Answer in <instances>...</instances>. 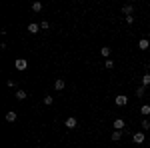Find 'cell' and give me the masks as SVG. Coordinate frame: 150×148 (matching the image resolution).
<instances>
[{"label":"cell","instance_id":"52a82bcc","mask_svg":"<svg viewBox=\"0 0 150 148\" xmlns=\"http://www.w3.org/2000/svg\"><path fill=\"white\" fill-rule=\"evenodd\" d=\"M112 126H114L116 130H124V128H126V124H124V120H122V118H116Z\"/></svg>","mask_w":150,"mask_h":148},{"label":"cell","instance_id":"ffe728a7","mask_svg":"<svg viewBox=\"0 0 150 148\" xmlns=\"http://www.w3.org/2000/svg\"><path fill=\"white\" fill-rule=\"evenodd\" d=\"M40 28H42V30H48V28H50V24H48L46 20H42V22H40Z\"/></svg>","mask_w":150,"mask_h":148},{"label":"cell","instance_id":"9a60e30c","mask_svg":"<svg viewBox=\"0 0 150 148\" xmlns=\"http://www.w3.org/2000/svg\"><path fill=\"white\" fill-rule=\"evenodd\" d=\"M26 96H28V94L24 90H16V98H18V100H26Z\"/></svg>","mask_w":150,"mask_h":148},{"label":"cell","instance_id":"603a6c76","mask_svg":"<svg viewBox=\"0 0 150 148\" xmlns=\"http://www.w3.org/2000/svg\"><path fill=\"white\" fill-rule=\"evenodd\" d=\"M134 22V16H126V24H132Z\"/></svg>","mask_w":150,"mask_h":148},{"label":"cell","instance_id":"5bb4252c","mask_svg":"<svg viewBox=\"0 0 150 148\" xmlns=\"http://www.w3.org/2000/svg\"><path fill=\"white\" fill-rule=\"evenodd\" d=\"M142 86H150V72H146L142 76Z\"/></svg>","mask_w":150,"mask_h":148},{"label":"cell","instance_id":"44dd1931","mask_svg":"<svg viewBox=\"0 0 150 148\" xmlns=\"http://www.w3.org/2000/svg\"><path fill=\"white\" fill-rule=\"evenodd\" d=\"M150 128V120H142V130H148Z\"/></svg>","mask_w":150,"mask_h":148},{"label":"cell","instance_id":"3957f363","mask_svg":"<svg viewBox=\"0 0 150 148\" xmlns=\"http://www.w3.org/2000/svg\"><path fill=\"white\" fill-rule=\"evenodd\" d=\"M132 140H134V144H142L146 140V136H144V132H134L132 134Z\"/></svg>","mask_w":150,"mask_h":148},{"label":"cell","instance_id":"ba28073f","mask_svg":"<svg viewBox=\"0 0 150 148\" xmlns=\"http://www.w3.org/2000/svg\"><path fill=\"white\" fill-rule=\"evenodd\" d=\"M132 12H134V6H132V4H124V6H122V14L132 16Z\"/></svg>","mask_w":150,"mask_h":148},{"label":"cell","instance_id":"7c38bea8","mask_svg":"<svg viewBox=\"0 0 150 148\" xmlns=\"http://www.w3.org/2000/svg\"><path fill=\"white\" fill-rule=\"evenodd\" d=\"M112 140H114V142H118V140H120V138H122V130H114V132H112Z\"/></svg>","mask_w":150,"mask_h":148},{"label":"cell","instance_id":"d6986e66","mask_svg":"<svg viewBox=\"0 0 150 148\" xmlns=\"http://www.w3.org/2000/svg\"><path fill=\"white\" fill-rule=\"evenodd\" d=\"M44 104H46V106H52V104H54V98H52V96H44Z\"/></svg>","mask_w":150,"mask_h":148},{"label":"cell","instance_id":"ac0fdd59","mask_svg":"<svg viewBox=\"0 0 150 148\" xmlns=\"http://www.w3.org/2000/svg\"><path fill=\"white\" fill-rule=\"evenodd\" d=\"M32 10L40 12V10H42V2H34V4H32Z\"/></svg>","mask_w":150,"mask_h":148},{"label":"cell","instance_id":"cb8c5ba5","mask_svg":"<svg viewBox=\"0 0 150 148\" xmlns=\"http://www.w3.org/2000/svg\"><path fill=\"white\" fill-rule=\"evenodd\" d=\"M148 40H150V34H148Z\"/></svg>","mask_w":150,"mask_h":148},{"label":"cell","instance_id":"2e32d148","mask_svg":"<svg viewBox=\"0 0 150 148\" xmlns=\"http://www.w3.org/2000/svg\"><path fill=\"white\" fill-rule=\"evenodd\" d=\"M144 94H146V86H142V84H140L138 88H136V96H144Z\"/></svg>","mask_w":150,"mask_h":148},{"label":"cell","instance_id":"277c9868","mask_svg":"<svg viewBox=\"0 0 150 148\" xmlns=\"http://www.w3.org/2000/svg\"><path fill=\"white\" fill-rule=\"evenodd\" d=\"M38 30H42V28H40V24H36V22L28 24V34H38Z\"/></svg>","mask_w":150,"mask_h":148},{"label":"cell","instance_id":"7402d4cb","mask_svg":"<svg viewBox=\"0 0 150 148\" xmlns=\"http://www.w3.org/2000/svg\"><path fill=\"white\" fill-rule=\"evenodd\" d=\"M6 86H8V88H16V80H8Z\"/></svg>","mask_w":150,"mask_h":148},{"label":"cell","instance_id":"6da1fadb","mask_svg":"<svg viewBox=\"0 0 150 148\" xmlns=\"http://www.w3.org/2000/svg\"><path fill=\"white\" fill-rule=\"evenodd\" d=\"M14 66H16V70H26L28 68V60H26V58H18V60L14 62Z\"/></svg>","mask_w":150,"mask_h":148},{"label":"cell","instance_id":"9c48e42d","mask_svg":"<svg viewBox=\"0 0 150 148\" xmlns=\"http://www.w3.org/2000/svg\"><path fill=\"white\" fill-rule=\"evenodd\" d=\"M64 86H66V82H64V80H62V78L54 80V88H56L58 92H60V90H64Z\"/></svg>","mask_w":150,"mask_h":148},{"label":"cell","instance_id":"30bf717a","mask_svg":"<svg viewBox=\"0 0 150 148\" xmlns=\"http://www.w3.org/2000/svg\"><path fill=\"white\" fill-rule=\"evenodd\" d=\"M110 52H112V48H110V46H104V48H100V54H102L106 60L110 58Z\"/></svg>","mask_w":150,"mask_h":148},{"label":"cell","instance_id":"5b68a950","mask_svg":"<svg viewBox=\"0 0 150 148\" xmlns=\"http://www.w3.org/2000/svg\"><path fill=\"white\" fill-rule=\"evenodd\" d=\"M138 48H140V50H148V48H150V40H148V38H140Z\"/></svg>","mask_w":150,"mask_h":148},{"label":"cell","instance_id":"7a4b0ae2","mask_svg":"<svg viewBox=\"0 0 150 148\" xmlns=\"http://www.w3.org/2000/svg\"><path fill=\"white\" fill-rule=\"evenodd\" d=\"M114 102H116V106H126L128 104V96H124V94H118L114 98Z\"/></svg>","mask_w":150,"mask_h":148},{"label":"cell","instance_id":"8992f818","mask_svg":"<svg viewBox=\"0 0 150 148\" xmlns=\"http://www.w3.org/2000/svg\"><path fill=\"white\" fill-rule=\"evenodd\" d=\"M76 126H78V120H76L74 116L66 118V128H76Z\"/></svg>","mask_w":150,"mask_h":148},{"label":"cell","instance_id":"4fadbf2b","mask_svg":"<svg viewBox=\"0 0 150 148\" xmlns=\"http://www.w3.org/2000/svg\"><path fill=\"white\" fill-rule=\"evenodd\" d=\"M140 114H142V116H148L150 114V104H144V106L140 108Z\"/></svg>","mask_w":150,"mask_h":148},{"label":"cell","instance_id":"e0dca14e","mask_svg":"<svg viewBox=\"0 0 150 148\" xmlns=\"http://www.w3.org/2000/svg\"><path fill=\"white\" fill-rule=\"evenodd\" d=\"M104 68H106V70H112V68H114V62H112L110 58H108V60H104Z\"/></svg>","mask_w":150,"mask_h":148},{"label":"cell","instance_id":"8fae6325","mask_svg":"<svg viewBox=\"0 0 150 148\" xmlns=\"http://www.w3.org/2000/svg\"><path fill=\"white\" fill-rule=\"evenodd\" d=\"M4 118H6V122H16L18 114H16V112H6V116H4Z\"/></svg>","mask_w":150,"mask_h":148}]
</instances>
